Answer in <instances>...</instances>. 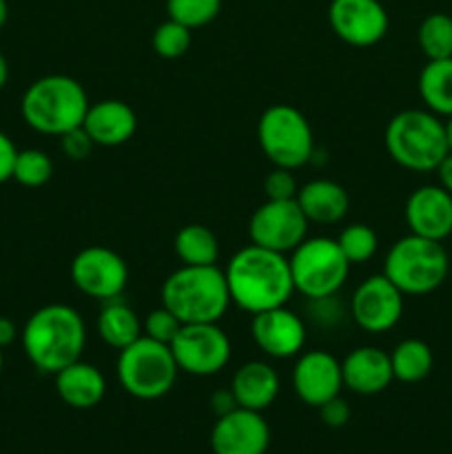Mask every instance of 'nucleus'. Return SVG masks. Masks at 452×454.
I'll return each instance as SVG.
<instances>
[{
	"label": "nucleus",
	"mask_w": 452,
	"mask_h": 454,
	"mask_svg": "<svg viewBox=\"0 0 452 454\" xmlns=\"http://www.w3.org/2000/svg\"><path fill=\"white\" fill-rule=\"evenodd\" d=\"M168 346L180 372L193 377L217 375L233 353L229 335L220 324H184Z\"/></svg>",
	"instance_id": "9d476101"
},
{
	"label": "nucleus",
	"mask_w": 452,
	"mask_h": 454,
	"mask_svg": "<svg viewBox=\"0 0 452 454\" xmlns=\"http://www.w3.org/2000/svg\"><path fill=\"white\" fill-rule=\"evenodd\" d=\"M82 129L96 146H120L136 136L137 115L127 102L100 100L89 105Z\"/></svg>",
	"instance_id": "aec40b11"
},
{
	"label": "nucleus",
	"mask_w": 452,
	"mask_h": 454,
	"mask_svg": "<svg viewBox=\"0 0 452 454\" xmlns=\"http://www.w3.org/2000/svg\"><path fill=\"white\" fill-rule=\"evenodd\" d=\"M177 260L184 266H215L220 260V244L215 233L202 224L182 226L173 239Z\"/></svg>",
	"instance_id": "a878e982"
},
{
	"label": "nucleus",
	"mask_w": 452,
	"mask_h": 454,
	"mask_svg": "<svg viewBox=\"0 0 452 454\" xmlns=\"http://www.w3.org/2000/svg\"><path fill=\"white\" fill-rule=\"evenodd\" d=\"M9 80V65H7V58L0 53V91L4 89V84H7Z\"/></svg>",
	"instance_id": "a19ab883"
},
{
	"label": "nucleus",
	"mask_w": 452,
	"mask_h": 454,
	"mask_svg": "<svg viewBox=\"0 0 452 454\" xmlns=\"http://www.w3.org/2000/svg\"><path fill=\"white\" fill-rule=\"evenodd\" d=\"M406 224L419 238L443 242L452 233V195L441 184H425L406 200Z\"/></svg>",
	"instance_id": "a211bd4d"
},
{
	"label": "nucleus",
	"mask_w": 452,
	"mask_h": 454,
	"mask_svg": "<svg viewBox=\"0 0 452 454\" xmlns=\"http://www.w3.org/2000/svg\"><path fill=\"white\" fill-rule=\"evenodd\" d=\"M115 372H118L120 386L131 397L155 402L171 393L180 368L173 359L171 346L142 335L131 346L120 350Z\"/></svg>",
	"instance_id": "0eeeda50"
},
{
	"label": "nucleus",
	"mask_w": 452,
	"mask_h": 454,
	"mask_svg": "<svg viewBox=\"0 0 452 454\" xmlns=\"http://www.w3.org/2000/svg\"><path fill=\"white\" fill-rule=\"evenodd\" d=\"M344 388L341 362L326 350H306L292 366V390L310 408L323 406L339 397Z\"/></svg>",
	"instance_id": "2eb2a0df"
},
{
	"label": "nucleus",
	"mask_w": 452,
	"mask_h": 454,
	"mask_svg": "<svg viewBox=\"0 0 452 454\" xmlns=\"http://www.w3.org/2000/svg\"><path fill=\"white\" fill-rule=\"evenodd\" d=\"M390 364H393L394 380L403 381V384H417L430 375L434 357L425 341L410 337L394 346V350L390 353Z\"/></svg>",
	"instance_id": "bb28decb"
},
{
	"label": "nucleus",
	"mask_w": 452,
	"mask_h": 454,
	"mask_svg": "<svg viewBox=\"0 0 452 454\" xmlns=\"http://www.w3.org/2000/svg\"><path fill=\"white\" fill-rule=\"evenodd\" d=\"M350 315L363 333L393 331L403 315V293L384 273L372 275L355 288Z\"/></svg>",
	"instance_id": "ddd939ff"
},
{
	"label": "nucleus",
	"mask_w": 452,
	"mask_h": 454,
	"mask_svg": "<svg viewBox=\"0 0 452 454\" xmlns=\"http://www.w3.org/2000/svg\"><path fill=\"white\" fill-rule=\"evenodd\" d=\"M270 446V428L261 412L235 408L217 417L211 430V448L215 454H266Z\"/></svg>",
	"instance_id": "f3484780"
},
{
	"label": "nucleus",
	"mask_w": 452,
	"mask_h": 454,
	"mask_svg": "<svg viewBox=\"0 0 452 454\" xmlns=\"http://www.w3.org/2000/svg\"><path fill=\"white\" fill-rule=\"evenodd\" d=\"M257 142L273 167L297 171L315 155L313 127L300 109L291 105H273L260 115Z\"/></svg>",
	"instance_id": "1a4fd4ad"
},
{
	"label": "nucleus",
	"mask_w": 452,
	"mask_h": 454,
	"mask_svg": "<svg viewBox=\"0 0 452 454\" xmlns=\"http://www.w3.org/2000/svg\"><path fill=\"white\" fill-rule=\"evenodd\" d=\"M341 253L346 255V260L353 264H363V262L372 260L379 247V239L377 233L368 224H350L337 238Z\"/></svg>",
	"instance_id": "c756f323"
},
{
	"label": "nucleus",
	"mask_w": 452,
	"mask_h": 454,
	"mask_svg": "<svg viewBox=\"0 0 452 454\" xmlns=\"http://www.w3.org/2000/svg\"><path fill=\"white\" fill-rule=\"evenodd\" d=\"M450 257L441 242L410 233L390 247L384 275L403 295H428L448 278Z\"/></svg>",
	"instance_id": "423d86ee"
},
{
	"label": "nucleus",
	"mask_w": 452,
	"mask_h": 454,
	"mask_svg": "<svg viewBox=\"0 0 452 454\" xmlns=\"http://www.w3.org/2000/svg\"><path fill=\"white\" fill-rule=\"evenodd\" d=\"M417 40L428 60L452 58V18L448 13H430L417 31Z\"/></svg>",
	"instance_id": "cd10ccee"
},
{
	"label": "nucleus",
	"mask_w": 452,
	"mask_h": 454,
	"mask_svg": "<svg viewBox=\"0 0 452 454\" xmlns=\"http://www.w3.org/2000/svg\"><path fill=\"white\" fill-rule=\"evenodd\" d=\"M419 96L434 115H452V58L425 62L419 74Z\"/></svg>",
	"instance_id": "393cba45"
},
{
	"label": "nucleus",
	"mask_w": 452,
	"mask_h": 454,
	"mask_svg": "<svg viewBox=\"0 0 452 454\" xmlns=\"http://www.w3.org/2000/svg\"><path fill=\"white\" fill-rule=\"evenodd\" d=\"M341 377L344 388L355 395L370 397L384 393L394 381L390 353L377 346H359L341 359Z\"/></svg>",
	"instance_id": "6ab92c4d"
},
{
	"label": "nucleus",
	"mask_w": 452,
	"mask_h": 454,
	"mask_svg": "<svg viewBox=\"0 0 452 454\" xmlns=\"http://www.w3.org/2000/svg\"><path fill=\"white\" fill-rule=\"evenodd\" d=\"M251 337L257 348L273 359H291L304 350L306 324L286 306L253 315Z\"/></svg>",
	"instance_id": "dca6fc26"
},
{
	"label": "nucleus",
	"mask_w": 452,
	"mask_h": 454,
	"mask_svg": "<svg viewBox=\"0 0 452 454\" xmlns=\"http://www.w3.org/2000/svg\"><path fill=\"white\" fill-rule=\"evenodd\" d=\"M295 200L310 224H337L344 220L350 208V198L344 186L326 177L306 182L304 186H300Z\"/></svg>",
	"instance_id": "4be33fe9"
},
{
	"label": "nucleus",
	"mask_w": 452,
	"mask_h": 454,
	"mask_svg": "<svg viewBox=\"0 0 452 454\" xmlns=\"http://www.w3.org/2000/svg\"><path fill=\"white\" fill-rule=\"evenodd\" d=\"M437 173H439V184L452 195V153H448L446 158H443V162L437 167Z\"/></svg>",
	"instance_id": "ea45409f"
},
{
	"label": "nucleus",
	"mask_w": 452,
	"mask_h": 454,
	"mask_svg": "<svg viewBox=\"0 0 452 454\" xmlns=\"http://www.w3.org/2000/svg\"><path fill=\"white\" fill-rule=\"evenodd\" d=\"M328 22L341 43L366 49L388 34V12L379 0H331Z\"/></svg>",
	"instance_id": "4468645a"
},
{
	"label": "nucleus",
	"mask_w": 452,
	"mask_h": 454,
	"mask_svg": "<svg viewBox=\"0 0 452 454\" xmlns=\"http://www.w3.org/2000/svg\"><path fill=\"white\" fill-rule=\"evenodd\" d=\"M53 377H56L58 397L62 399V403L75 408V411L96 408L106 395V380L100 368L82 362V359L69 364Z\"/></svg>",
	"instance_id": "412c9836"
},
{
	"label": "nucleus",
	"mask_w": 452,
	"mask_h": 454,
	"mask_svg": "<svg viewBox=\"0 0 452 454\" xmlns=\"http://www.w3.org/2000/svg\"><path fill=\"white\" fill-rule=\"evenodd\" d=\"M53 176V162L44 151L22 149L18 151L16 164H13V180L27 189H40L47 184Z\"/></svg>",
	"instance_id": "c85d7f7f"
},
{
	"label": "nucleus",
	"mask_w": 452,
	"mask_h": 454,
	"mask_svg": "<svg viewBox=\"0 0 452 454\" xmlns=\"http://www.w3.org/2000/svg\"><path fill=\"white\" fill-rule=\"evenodd\" d=\"M7 18H9V4L7 0H0V29L7 25Z\"/></svg>",
	"instance_id": "79ce46f5"
},
{
	"label": "nucleus",
	"mask_w": 452,
	"mask_h": 454,
	"mask_svg": "<svg viewBox=\"0 0 452 454\" xmlns=\"http://www.w3.org/2000/svg\"><path fill=\"white\" fill-rule=\"evenodd\" d=\"M162 306L182 324H220L230 306L229 286L220 266H184L162 284Z\"/></svg>",
	"instance_id": "20e7f679"
},
{
	"label": "nucleus",
	"mask_w": 452,
	"mask_h": 454,
	"mask_svg": "<svg viewBox=\"0 0 452 454\" xmlns=\"http://www.w3.org/2000/svg\"><path fill=\"white\" fill-rule=\"evenodd\" d=\"M20 340L31 366L44 375H56L69 364L82 359L87 326L74 306L47 304L31 313Z\"/></svg>",
	"instance_id": "f03ea898"
},
{
	"label": "nucleus",
	"mask_w": 452,
	"mask_h": 454,
	"mask_svg": "<svg viewBox=\"0 0 452 454\" xmlns=\"http://www.w3.org/2000/svg\"><path fill=\"white\" fill-rule=\"evenodd\" d=\"M230 393L239 408L261 412L277 399L279 395V375L270 364L266 362H246L235 371L230 381Z\"/></svg>",
	"instance_id": "5701e85b"
},
{
	"label": "nucleus",
	"mask_w": 452,
	"mask_h": 454,
	"mask_svg": "<svg viewBox=\"0 0 452 454\" xmlns=\"http://www.w3.org/2000/svg\"><path fill=\"white\" fill-rule=\"evenodd\" d=\"M386 151L399 167L415 173L437 171L448 149L446 122L428 109L399 111L384 133Z\"/></svg>",
	"instance_id": "39448f33"
},
{
	"label": "nucleus",
	"mask_w": 452,
	"mask_h": 454,
	"mask_svg": "<svg viewBox=\"0 0 452 454\" xmlns=\"http://www.w3.org/2000/svg\"><path fill=\"white\" fill-rule=\"evenodd\" d=\"M89 96L82 84L71 75H43L27 87L20 100L22 120L43 136L62 137L82 127L89 111Z\"/></svg>",
	"instance_id": "7ed1b4c3"
},
{
	"label": "nucleus",
	"mask_w": 452,
	"mask_h": 454,
	"mask_svg": "<svg viewBox=\"0 0 452 454\" xmlns=\"http://www.w3.org/2000/svg\"><path fill=\"white\" fill-rule=\"evenodd\" d=\"M71 282L93 300H118L129 284V266L120 253L106 247H87L71 262Z\"/></svg>",
	"instance_id": "f8f14e48"
},
{
	"label": "nucleus",
	"mask_w": 452,
	"mask_h": 454,
	"mask_svg": "<svg viewBox=\"0 0 452 454\" xmlns=\"http://www.w3.org/2000/svg\"><path fill=\"white\" fill-rule=\"evenodd\" d=\"M446 137H448V149L452 153V115H448V122H446Z\"/></svg>",
	"instance_id": "37998d69"
},
{
	"label": "nucleus",
	"mask_w": 452,
	"mask_h": 454,
	"mask_svg": "<svg viewBox=\"0 0 452 454\" xmlns=\"http://www.w3.org/2000/svg\"><path fill=\"white\" fill-rule=\"evenodd\" d=\"M191 40L193 38H191L189 27L168 18L153 31L151 47L164 60H177V58H182L191 49Z\"/></svg>",
	"instance_id": "2f4dec72"
},
{
	"label": "nucleus",
	"mask_w": 452,
	"mask_h": 454,
	"mask_svg": "<svg viewBox=\"0 0 452 454\" xmlns=\"http://www.w3.org/2000/svg\"><path fill=\"white\" fill-rule=\"evenodd\" d=\"M18 326L9 317H0V348H7L18 340Z\"/></svg>",
	"instance_id": "58836bf2"
},
{
	"label": "nucleus",
	"mask_w": 452,
	"mask_h": 454,
	"mask_svg": "<svg viewBox=\"0 0 452 454\" xmlns=\"http://www.w3.org/2000/svg\"><path fill=\"white\" fill-rule=\"evenodd\" d=\"M211 408L217 417H222V415H229L230 411H235V408L239 406L238 402H235V395L230 393L229 388V390H215V393L211 395Z\"/></svg>",
	"instance_id": "4c0bfd02"
},
{
	"label": "nucleus",
	"mask_w": 452,
	"mask_h": 454,
	"mask_svg": "<svg viewBox=\"0 0 452 454\" xmlns=\"http://www.w3.org/2000/svg\"><path fill=\"white\" fill-rule=\"evenodd\" d=\"M295 293L308 300H331L346 284L350 262L332 238H306L288 257Z\"/></svg>",
	"instance_id": "6e6552de"
},
{
	"label": "nucleus",
	"mask_w": 452,
	"mask_h": 454,
	"mask_svg": "<svg viewBox=\"0 0 452 454\" xmlns=\"http://www.w3.org/2000/svg\"><path fill=\"white\" fill-rule=\"evenodd\" d=\"M182 326L184 324L167 306H160V309H153L144 317V322H142V335L151 337L155 341H162V344H171Z\"/></svg>",
	"instance_id": "473e14b6"
},
{
	"label": "nucleus",
	"mask_w": 452,
	"mask_h": 454,
	"mask_svg": "<svg viewBox=\"0 0 452 454\" xmlns=\"http://www.w3.org/2000/svg\"><path fill=\"white\" fill-rule=\"evenodd\" d=\"M224 278L230 304L251 315L286 306L295 293L288 257L255 244L239 248L230 257Z\"/></svg>",
	"instance_id": "f257e3e1"
},
{
	"label": "nucleus",
	"mask_w": 452,
	"mask_h": 454,
	"mask_svg": "<svg viewBox=\"0 0 452 454\" xmlns=\"http://www.w3.org/2000/svg\"><path fill=\"white\" fill-rule=\"evenodd\" d=\"M220 9L222 0H167L168 18L191 31L215 20Z\"/></svg>",
	"instance_id": "7c9ffc66"
},
{
	"label": "nucleus",
	"mask_w": 452,
	"mask_h": 454,
	"mask_svg": "<svg viewBox=\"0 0 452 454\" xmlns=\"http://www.w3.org/2000/svg\"><path fill=\"white\" fill-rule=\"evenodd\" d=\"M319 415L328 428H344L350 419V406L341 397H335L319 406Z\"/></svg>",
	"instance_id": "c9c22d12"
},
{
	"label": "nucleus",
	"mask_w": 452,
	"mask_h": 454,
	"mask_svg": "<svg viewBox=\"0 0 452 454\" xmlns=\"http://www.w3.org/2000/svg\"><path fill=\"white\" fill-rule=\"evenodd\" d=\"M300 184H297L295 171L291 168L275 167L264 180L266 200H295Z\"/></svg>",
	"instance_id": "72a5a7b5"
},
{
	"label": "nucleus",
	"mask_w": 452,
	"mask_h": 454,
	"mask_svg": "<svg viewBox=\"0 0 452 454\" xmlns=\"http://www.w3.org/2000/svg\"><path fill=\"white\" fill-rule=\"evenodd\" d=\"M18 158V146L13 145L12 137L0 131V184L13 180V164Z\"/></svg>",
	"instance_id": "e433bc0d"
},
{
	"label": "nucleus",
	"mask_w": 452,
	"mask_h": 454,
	"mask_svg": "<svg viewBox=\"0 0 452 454\" xmlns=\"http://www.w3.org/2000/svg\"><path fill=\"white\" fill-rule=\"evenodd\" d=\"M60 146L62 151H65V155H69L71 160H84L87 155H91L96 145H93L91 137L87 136V131H84L82 127H78L60 137Z\"/></svg>",
	"instance_id": "f704fd0d"
},
{
	"label": "nucleus",
	"mask_w": 452,
	"mask_h": 454,
	"mask_svg": "<svg viewBox=\"0 0 452 454\" xmlns=\"http://www.w3.org/2000/svg\"><path fill=\"white\" fill-rule=\"evenodd\" d=\"M3 368H4V353L3 348H0V372H3Z\"/></svg>",
	"instance_id": "c03bdc74"
},
{
	"label": "nucleus",
	"mask_w": 452,
	"mask_h": 454,
	"mask_svg": "<svg viewBox=\"0 0 452 454\" xmlns=\"http://www.w3.org/2000/svg\"><path fill=\"white\" fill-rule=\"evenodd\" d=\"M96 328L100 340L105 341L109 348L118 350V353L142 337L140 317H137L136 310H133L127 301L120 300V297L118 300L102 301Z\"/></svg>",
	"instance_id": "b1692460"
},
{
	"label": "nucleus",
	"mask_w": 452,
	"mask_h": 454,
	"mask_svg": "<svg viewBox=\"0 0 452 454\" xmlns=\"http://www.w3.org/2000/svg\"><path fill=\"white\" fill-rule=\"evenodd\" d=\"M308 224L297 200H266L248 222L251 244L275 253H292L306 238Z\"/></svg>",
	"instance_id": "9b49d317"
}]
</instances>
